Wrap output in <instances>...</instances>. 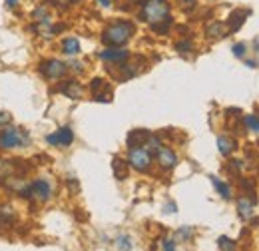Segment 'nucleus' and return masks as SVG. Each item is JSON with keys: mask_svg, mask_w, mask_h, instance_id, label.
Listing matches in <instances>:
<instances>
[{"mask_svg": "<svg viewBox=\"0 0 259 251\" xmlns=\"http://www.w3.org/2000/svg\"><path fill=\"white\" fill-rule=\"evenodd\" d=\"M136 34V24L128 18H116L106 24L100 34V40L108 48H124Z\"/></svg>", "mask_w": 259, "mask_h": 251, "instance_id": "f257e3e1", "label": "nucleus"}, {"mask_svg": "<svg viewBox=\"0 0 259 251\" xmlns=\"http://www.w3.org/2000/svg\"><path fill=\"white\" fill-rule=\"evenodd\" d=\"M4 4H6V8H16L20 4V0H4Z\"/></svg>", "mask_w": 259, "mask_h": 251, "instance_id": "4c0bfd02", "label": "nucleus"}, {"mask_svg": "<svg viewBox=\"0 0 259 251\" xmlns=\"http://www.w3.org/2000/svg\"><path fill=\"white\" fill-rule=\"evenodd\" d=\"M88 90L92 92V96L102 94V92H108V90H110L108 80H104V78H94V80L88 84Z\"/></svg>", "mask_w": 259, "mask_h": 251, "instance_id": "aec40b11", "label": "nucleus"}, {"mask_svg": "<svg viewBox=\"0 0 259 251\" xmlns=\"http://www.w3.org/2000/svg\"><path fill=\"white\" fill-rule=\"evenodd\" d=\"M68 64L58 60V58H44L38 62V74L50 82L54 80H62L66 74H68Z\"/></svg>", "mask_w": 259, "mask_h": 251, "instance_id": "39448f33", "label": "nucleus"}, {"mask_svg": "<svg viewBox=\"0 0 259 251\" xmlns=\"http://www.w3.org/2000/svg\"><path fill=\"white\" fill-rule=\"evenodd\" d=\"M126 161H128V165L132 170H136L140 174H148L152 170V165H154V154L146 146H142V148H130Z\"/></svg>", "mask_w": 259, "mask_h": 251, "instance_id": "20e7f679", "label": "nucleus"}, {"mask_svg": "<svg viewBox=\"0 0 259 251\" xmlns=\"http://www.w3.org/2000/svg\"><path fill=\"white\" fill-rule=\"evenodd\" d=\"M60 50H62L64 56H70V58L78 56V54L82 52L80 40H78L76 36H66V38H62V42H60Z\"/></svg>", "mask_w": 259, "mask_h": 251, "instance_id": "4468645a", "label": "nucleus"}, {"mask_svg": "<svg viewBox=\"0 0 259 251\" xmlns=\"http://www.w3.org/2000/svg\"><path fill=\"white\" fill-rule=\"evenodd\" d=\"M162 249L163 251H176V239L163 237V239H162Z\"/></svg>", "mask_w": 259, "mask_h": 251, "instance_id": "c756f323", "label": "nucleus"}, {"mask_svg": "<svg viewBox=\"0 0 259 251\" xmlns=\"http://www.w3.org/2000/svg\"><path fill=\"white\" fill-rule=\"evenodd\" d=\"M154 159H156V163H158V168H160L162 172H171V170L178 165V161H180L178 154H176L171 148H167V146H162V148L154 154Z\"/></svg>", "mask_w": 259, "mask_h": 251, "instance_id": "6e6552de", "label": "nucleus"}, {"mask_svg": "<svg viewBox=\"0 0 259 251\" xmlns=\"http://www.w3.org/2000/svg\"><path fill=\"white\" fill-rule=\"evenodd\" d=\"M94 102H110L112 100V92L108 90V92H102V94H96L94 98H92Z\"/></svg>", "mask_w": 259, "mask_h": 251, "instance_id": "2f4dec72", "label": "nucleus"}, {"mask_svg": "<svg viewBox=\"0 0 259 251\" xmlns=\"http://www.w3.org/2000/svg\"><path fill=\"white\" fill-rule=\"evenodd\" d=\"M116 245H118V249L120 251H132V247H134L130 235H120V237L116 239Z\"/></svg>", "mask_w": 259, "mask_h": 251, "instance_id": "a878e982", "label": "nucleus"}, {"mask_svg": "<svg viewBox=\"0 0 259 251\" xmlns=\"http://www.w3.org/2000/svg\"><path fill=\"white\" fill-rule=\"evenodd\" d=\"M10 122H12V116H10L8 112H0V128L8 126Z\"/></svg>", "mask_w": 259, "mask_h": 251, "instance_id": "473e14b6", "label": "nucleus"}, {"mask_svg": "<svg viewBox=\"0 0 259 251\" xmlns=\"http://www.w3.org/2000/svg\"><path fill=\"white\" fill-rule=\"evenodd\" d=\"M46 144L54 148H70L74 144V130L70 126H62L56 132L46 136Z\"/></svg>", "mask_w": 259, "mask_h": 251, "instance_id": "0eeeda50", "label": "nucleus"}, {"mask_svg": "<svg viewBox=\"0 0 259 251\" xmlns=\"http://www.w3.org/2000/svg\"><path fill=\"white\" fill-rule=\"evenodd\" d=\"M237 148V140L233 136H227V134H222L218 136V150L224 157H229Z\"/></svg>", "mask_w": 259, "mask_h": 251, "instance_id": "2eb2a0df", "label": "nucleus"}, {"mask_svg": "<svg viewBox=\"0 0 259 251\" xmlns=\"http://www.w3.org/2000/svg\"><path fill=\"white\" fill-rule=\"evenodd\" d=\"M257 64H259V60H257Z\"/></svg>", "mask_w": 259, "mask_h": 251, "instance_id": "a19ab883", "label": "nucleus"}, {"mask_svg": "<svg viewBox=\"0 0 259 251\" xmlns=\"http://www.w3.org/2000/svg\"><path fill=\"white\" fill-rule=\"evenodd\" d=\"M176 212H178V207H176L174 201H169V203L163 205V214H176Z\"/></svg>", "mask_w": 259, "mask_h": 251, "instance_id": "72a5a7b5", "label": "nucleus"}, {"mask_svg": "<svg viewBox=\"0 0 259 251\" xmlns=\"http://www.w3.org/2000/svg\"><path fill=\"white\" fill-rule=\"evenodd\" d=\"M58 92L70 100H82L84 98V86L76 78H66L58 84Z\"/></svg>", "mask_w": 259, "mask_h": 251, "instance_id": "9d476101", "label": "nucleus"}, {"mask_svg": "<svg viewBox=\"0 0 259 251\" xmlns=\"http://www.w3.org/2000/svg\"><path fill=\"white\" fill-rule=\"evenodd\" d=\"M152 132L150 130H144V128H138V130H132L126 138V144H128V150L130 148H142L146 146V142L150 140Z\"/></svg>", "mask_w": 259, "mask_h": 251, "instance_id": "9b49d317", "label": "nucleus"}, {"mask_svg": "<svg viewBox=\"0 0 259 251\" xmlns=\"http://www.w3.org/2000/svg\"><path fill=\"white\" fill-rule=\"evenodd\" d=\"M235 241L233 239H229V237H226V235H222L220 239H218V247H220V251H235Z\"/></svg>", "mask_w": 259, "mask_h": 251, "instance_id": "393cba45", "label": "nucleus"}, {"mask_svg": "<svg viewBox=\"0 0 259 251\" xmlns=\"http://www.w3.org/2000/svg\"><path fill=\"white\" fill-rule=\"evenodd\" d=\"M80 0H54V4H60V6H74L78 4Z\"/></svg>", "mask_w": 259, "mask_h": 251, "instance_id": "f704fd0d", "label": "nucleus"}, {"mask_svg": "<svg viewBox=\"0 0 259 251\" xmlns=\"http://www.w3.org/2000/svg\"><path fill=\"white\" fill-rule=\"evenodd\" d=\"M178 2H180V4H184V6H188V4H190V6H194L195 4V0H178Z\"/></svg>", "mask_w": 259, "mask_h": 251, "instance_id": "ea45409f", "label": "nucleus"}, {"mask_svg": "<svg viewBox=\"0 0 259 251\" xmlns=\"http://www.w3.org/2000/svg\"><path fill=\"white\" fill-rule=\"evenodd\" d=\"M178 237H180L182 241H190V239L194 237V227H186V225L180 227V229H178Z\"/></svg>", "mask_w": 259, "mask_h": 251, "instance_id": "cd10ccee", "label": "nucleus"}, {"mask_svg": "<svg viewBox=\"0 0 259 251\" xmlns=\"http://www.w3.org/2000/svg\"><path fill=\"white\" fill-rule=\"evenodd\" d=\"M54 195V184L50 178L42 176V178H36L30 182V199L28 201H36V203H46L50 201Z\"/></svg>", "mask_w": 259, "mask_h": 251, "instance_id": "423d86ee", "label": "nucleus"}, {"mask_svg": "<svg viewBox=\"0 0 259 251\" xmlns=\"http://www.w3.org/2000/svg\"><path fill=\"white\" fill-rule=\"evenodd\" d=\"M32 142L30 132L24 128H16V126L8 124L0 128V150L2 152H10V150H18V148H28Z\"/></svg>", "mask_w": 259, "mask_h": 251, "instance_id": "7ed1b4c3", "label": "nucleus"}, {"mask_svg": "<svg viewBox=\"0 0 259 251\" xmlns=\"http://www.w3.org/2000/svg\"><path fill=\"white\" fill-rule=\"evenodd\" d=\"M16 221V212L10 203H4L0 205V227H8Z\"/></svg>", "mask_w": 259, "mask_h": 251, "instance_id": "a211bd4d", "label": "nucleus"}, {"mask_svg": "<svg viewBox=\"0 0 259 251\" xmlns=\"http://www.w3.org/2000/svg\"><path fill=\"white\" fill-rule=\"evenodd\" d=\"M98 58L108 64H122L126 62V60H130L132 54H130V50H126V48H108L106 46L104 50L98 52Z\"/></svg>", "mask_w": 259, "mask_h": 251, "instance_id": "1a4fd4ad", "label": "nucleus"}, {"mask_svg": "<svg viewBox=\"0 0 259 251\" xmlns=\"http://www.w3.org/2000/svg\"><path fill=\"white\" fill-rule=\"evenodd\" d=\"M227 170H229L231 174H239V172L243 170V159H229Z\"/></svg>", "mask_w": 259, "mask_h": 251, "instance_id": "c85d7f7f", "label": "nucleus"}, {"mask_svg": "<svg viewBox=\"0 0 259 251\" xmlns=\"http://www.w3.org/2000/svg\"><path fill=\"white\" fill-rule=\"evenodd\" d=\"M96 2L102 8H112V4H114V0H96Z\"/></svg>", "mask_w": 259, "mask_h": 251, "instance_id": "e433bc0d", "label": "nucleus"}, {"mask_svg": "<svg viewBox=\"0 0 259 251\" xmlns=\"http://www.w3.org/2000/svg\"><path fill=\"white\" fill-rule=\"evenodd\" d=\"M171 24H174V18L169 16V18H165V20H162V22H158V24L150 26V30L156 32V34H160V36H165V34H169V28H171Z\"/></svg>", "mask_w": 259, "mask_h": 251, "instance_id": "412c9836", "label": "nucleus"}, {"mask_svg": "<svg viewBox=\"0 0 259 251\" xmlns=\"http://www.w3.org/2000/svg\"><path fill=\"white\" fill-rule=\"evenodd\" d=\"M162 146H163L162 138H160V136H154V134H152V136H150V140L146 142V148H148L152 154H156V152H158Z\"/></svg>", "mask_w": 259, "mask_h": 251, "instance_id": "b1692460", "label": "nucleus"}, {"mask_svg": "<svg viewBox=\"0 0 259 251\" xmlns=\"http://www.w3.org/2000/svg\"><path fill=\"white\" fill-rule=\"evenodd\" d=\"M227 34H229V30H227L226 22L211 20V22L205 26V36H207V40H222V38H226Z\"/></svg>", "mask_w": 259, "mask_h": 251, "instance_id": "ddd939ff", "label": "nucleus"}, {"mask_svg": "<svg viewBox=\"0 0 259 251\" xmlns=\"http://www.w3.org/2000/svg\"><path fill=\"white\" fill-rule=\"evenodd\" d=\"M251 12L249 10H241V8H237V10H233L231 14H229V18H227V30L229 34H233V32H237L241 26H243V22H245V18L249 16Z\"/></svg>", "mask_w": 259, "mask_h": 251, "instance_id": "f8f14e48", "label": "nucleus"}, {"mask_svg": "<svg viewBox=\"0 0 259 251\" xmlns=\"http://www.w3.org/2000/svg\"><path fill=\"white\" fill-rule=\"evenodd\" d=\"M245 66L247 68H257V62L255 60H245Z\"/></svg>", "mask_w": 259, "mask_h": 251, "instance_id": "58836bf2", "label": "nucleus"}, {"mask_svg": "<svg viewBox=\"0 0 259 251\" xmlns=\"http://www.w3.org/2000/svg\"><path fill=\"white\" fill-rule=\"evenodd\" d=\"M231 52H233L235 58H245V54H247V44H245V42H237V44L231 46Z\"/></svg>", "mask_w": 259, "mask_h": 251, "instance_id": "bb28decb", "label": "nucleus"}, {"mask_svg": "<svg viewBox=\"0 0 259 251\" xmlns=\"http://www.w3.org/2000/svg\"><path fill=\"white\" fill-rule=\"evenodd\" d=\"M235 207H237V216L241 220H251V216H253V201L249 197H237Z\"/></svg>", "mask_w": 259, "mask_h": 251, "instance_id": "dca6fc26", "label": "nucleus"}, {"mask_svg": "<svg viewBox=\"0 0 259 251\" xmlns=\"http://www.w3.org/2000/svg\"><path fill=\"white\" fill-rule=\"evenodd\" d=\"M209 180H211V184H213V188H215V191L226 199V201H229L231 197H233V191H231V188L227 186L224 180H220L218 176H209Z\"/></svg>", "mask_w": 259, "mask_h": 251, "instance_id": "6ab92c4d", "label": "nucleus"}, {"mask_svg": "<svg viewBox=\"0 0 259 251\" xmlns=\"http://www.w3.org/2000/svg\"><path fill=\"white\" fill-rule=\"evenodd\" d=\"M138 20L146 22L148 26H154L171 16V4L169 0H138Z\"/></svg>", "mask_w": 259, "mask_h": 251, "instance_id": "f03ea898", "label": "nucleus"}, {"mask_svg": "<svg viewBox=\"0 0 259 251\" xmlns=\"http://www.w3.org/2000/svg\"><path fill=\"white\" fill-rule=\"evenodd\" d=\"M66 184H68V188L72 189V191H78V182H76V178H68Z\"/></svg>", "mask_w": 259, "mask_h": 251, "instance_id": "c9c22d12", "label": "nucleus"}, {"mask_svg": "<svg viewBox=\"0 0 259 251\" xmlns=\"http://www.w3.org/2000/svg\"><path fill=\"white\" fill-rule=\"evenodd\" d=\"M174 48H176V52H180V54H190V52H194V42L188 40V38H182V40L176 42Z\"/></svg>", "mask_w": 259, "mask_h": 251, "instance_id": "5701e85b", "label": "nucleus"}, {"mask_svg": "<svg viewBox=\"0 0 259 251\" xmlns=\"http://www.w3.org/2000/svg\"><path fill=\"white\" fill-rule=\"evenodd\" d=\"M82 66H84V64L72 60V62H68V70H72V72H76V74H82V72H84V68H82Z\"/></svg>", "mask_w": 259, "mask_h": 251, "instance_id": "7c9ffc66", "label": "nucleus"}, {"mask_svg": "<svg viewBox=\"0 0 259 251\" xmlns=\"http://www.w3.org/2000/svg\"><path fill=\"white\" fill-rule=\"evenodd\" d=\"M112 170H114V176H116V180H120V182H124L126 178H128V161L126 159H122V157H114L112 159Z\"/></svg>", "mask_w": 259, "mask_h": 251, "instance_id": "f3484780", "label": "nucleus"}, {"mask_svg": "<svg viewBox=\"0 0 259 251\" xmlns=\"http://www.w3.org/2000/svg\"><path fill=\"white\" fill-rule=\"evenodd\" d=\"M243 126H245V130L259 134V116L257 114H245L243 116Z\"/></svg>", "mask_w": 259, "mask_h": 251, "instance_id": "4be33fe9", "label": "nucleus"}]
</instances>
